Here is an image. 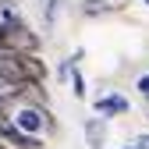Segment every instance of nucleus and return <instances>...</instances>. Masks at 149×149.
I'll return each mask as SVG.
<instances>
[{
    "instance_id": "nucleus-1",
    "label": "nucleus",
    "mask_w": 149,
    "mask_h": 149,
    "mask_svg": "<svg viewBox=\"0 0 149 149\" xmlns=\"http://www.w3.org/2000/svg\"><path fill=\"white\" fill-rule=\"evenodd\" d=\"M0 74L18 85L25 82H46V64L36 50H0Z\"/></svg>"
},
{
    "instance_id": "nucleus-2",
    "label": "nucleus",
    "mask_w": 149,
    "mask_h": 149,
    "mask_svg": "<svg viewBox=\"0 0 149 149\" xmlns=\"http://www.w3.org/2000/svg\"><path fill=\"white\" fill-rule=\"evenodd\" d=\"M0 50H39V36L7 11L0 14Z\"/></svg>"
},
{
    "instance_id": "nucleus-3",
    "label": "nucleus",
    "mask_w": 149,
    "mask_h": 149,
    "mask_svg": "<svg viewBox=\"0 0 149 149\" xmlns=\"http://www.w3.org/2000/svg\"><path fill=\"white\" fill-rule=\"evenodd\" d=\"M22 132H29V135H36L39 128H50V114H46V107H39V103H18V114L11 117Z\"/></svg>"
},
{
    "instance_id": "nucleus-4",
    "label": "nucleus",
    "mask_w": 149,
    "mask_h": 149,
    "mask_svg": "<svg viewBox=\"0 0 149 149\" xmlns=\"http://www.w3.org/2000/svg\"><path fill=\"white\" fill-rule=\"evenodd\" d=\"M132 0H85L82 4V14L85 18H103V14H117V11H124Z\"/></svg>"
},
{
    "instance_id": "nucleus-5",
    "label": "nucleus",
    "mask_w": 149,
    "mask_h": 149,
    "mask_svg": "<svg viewBox=\"0 0 149 149\" xmlns=\"http://www.w3.org/2000/svg\"><path fill=\"white\" fill-rule=\"evenodd\" d=\"M96 114H100V117H121V114H128V100L117 96V92L100 96V100H96Z\"/></svg>"
},
{
    "instance_id": "nucleus-6",
    "label": "nucleus",
    "mask_w": 149,
    "mask_h": 149,
    "mask_svg": "<svg viewBox=\"0 0 149 149\" xmlns=\"http://www.w3.org/2000/svg\"><path fill=\"white\" fill-rule=\"evenodd\" d=\"M85 132H89V139H92V146H96V149L103 146V121H100V117H96V121H89V124H85Z\"/></svg>"
},
{
    "instance_id": "nucleus-7",
    "label": "nucleus",
    "mask_w": 149,
    "mask_h": 149,
    "mask_svg": "<svg viewBox=\"0 0 149 149\" xmlns=\"http://www.w3.org/2000/svg\"><path fill=\"white\" fill-rule=\"evenodd\" d=\"M139 92L149 100V74H142V78H139Z\"/></svg>"
},
{
    "instance_id": "nucleus-8",
    "label": "nucleus",
    "mask_w": 149,
    "mask_h": 149,
    "mask_svg": "<svg viewBox=\"0 0 149 149\" xmlns=\"http://www.w3.org/2000/svg\"><path fill=\"white\" fill-rule=\"evenodd\" d=\"M128 149H149V146H142V142H135V146H128Z\"/></svg>"
},
{
    "instance_id": "nucleus-9",
    "label": "nucleus",
    "mask_w": 149,
    "mask_h": 149,
    "mask_svg": "<svg viewBox=\"0 0 149 149\" xmlns=\"http://www.w3.org/2000/svg\"><path fill=\"white\" fill-rule=\"evenodd\" d=\"M139 142H142V146H149V135H142V139H139Z\"/></svg>"
},
{
    "instance_id": "nucleus-10",
    "label": "nucleus",
    "mask_w": 149,
    "mask_h": 149,
    "mask_svg": "<svg viewBox=\"0 0 149 149\" xmlns=\"http://www.w3.org/2000/svg\"><path fill=\"white\" fill-rule=\"evenodd\" d=\"M0 149H11V146H7V142H4V146H0Z\"/></svg>"
},
{
    "instance_id": "nucleus-11",
    "label": "nucleus",
    "mask_w": 149,
    "mask_h": 149,
    "mask_svg": "<svg viewBox=\"0 0 149 149\" xmlns=\"http://www.w3.org/2000/svg\"><path fill=\"white\" fill-rule=\"evenodd\" d=\"M146 4H149V0H146Z\"/></svg>"
}]
</instances>
